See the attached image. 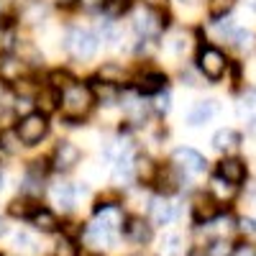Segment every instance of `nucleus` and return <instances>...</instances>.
<instances>
[{
    "mask_svg": "<svg viewBox=\"0 0 256 256\" xmlns=\"http://www.w3.org/2000/svg\"><path fill=\"white\" fill-rule=\"evenodd\" d=\"M92 102H95V95L92 90L88 88V84H72L70 90H64L62 95V110H64V118L67 120H74V118H82V116H88V110L92 108Z\"/></svg>",
    "mask_w": 256,
    "mask_h": 256,
    "instance_id": "f257e3e1",
    "label": "nucleus"
},
{
    "mask_svg": "<svg viewBox=\"0 0 256 256\" xmlns=\"http://www.w3.org/2000/svg\"><path fill=\"white\" fill-rule=\"evenodd\" d=\"M64 46H67L77 59H90L98 52V36L88 28H72L67 41H64Z\"/></svg>",
    "mask_w": 256,
    "mask_h": 256,
    "instance_id": "f03ea898",
    "label": "nucleus"
},
{
    "mask_svg": "<svg viewBox=\"0 0 256 256\" xmlns=\"http://www.w3.org/2000/svg\"><path fill=\"white\" fill-rule=\"evenodd\" d=\"M46 131H49V123H46V116H41V113L24 116L20 123H18V138L24 141L26 146L38 144L41 138L46 136Z\"/></svg>",
    "mask_w": 256,
    "mask_h": 256,
    "instance_id": "7ed1b4c3",
    "label": "nucleus"
},
{
    "mask_svg": "<svg viewBox=\"0 0 256 256\" xmlns=\"http://www.w3.org/2000/svg\"><path fill=\"white\" fill-rule=\"evenodd\" d=\"M226 56L218 52V49H212V46H202L200 49V54H198V67H200V72L208 77V80H220L223 77V72H226Z\"/></svg>",
    "mask_w": 256,
    "mask_h": 256,
    "instance_id": "20e7f679",
    "label": "nucleus"
},
{
    "mask_svg": "<svg viewBox=\"0 0 256 256\" xmlns=\"http://www.w3.org/2000/svg\"><path fill=\"white\" fill-rule=\"evenodd\" d=\"M172 162H174L177 169L190 172V174H200V172H205V166H208L205 156L200 152H195V148H190V146L174 148V152H172Z\"/></svg>",
    "mask_w": 256,
    "mask_h": 256,
    "instance_id": "39448f33",
    "label": "nucleus"
},
{
    "mask_svg": "<svg viewBox=\"0 0 256 256\" xmlns=\"http://www.w3.org/2000/svg\"><path fill=\"white\" fill-rule=\"evenodd\" d=\"M164 26H166V20H162V16L156 10H141L134 16V28L141 36H156Z\"/></svg>",
    "mask_w": 256,
    "mask_h": 256,
    "instance_id": "423d86ee",
    "label": "nucleus"
},
{
    "mask_svg": "<svg viewBox=\"0 0 256 256\" xmlns=\"http://www.w3.org/2000/svg\"><path fill=\"white\" fill-rule=\"evenodd\" d=\"M123 236L128 241H134V244H146V241H152V226H148L144 218H126L123 223Z\"/></svg>",
    "mask_w": 256,
    "mask_h": 256,
    "instance_id": "0eeeda50",
    "label": "nucleus"
},
{
    "mask_svg": "<svg viewBox=\"0 0 256 256\" xmlns=\"http://www.w3.org/2000/svg\"><path fill=\"white\" fill-rule=\"evenodd\" d=\"M77 162H80V148L70 141H59L56 148H54V166L62 169V172H67V169H72Z\"/></svg>",
    "mask_w": 256,
    "mask_h": 256,
    "instance_id": "6e6552de",
    "label": "nucleus"
},
{
    "mask_svg": "<svg viewBox=\"0 0 256 256\" xmlns=\"http://www.w3.org/2000/svg\"><path fill=\"white\" fill-rule=\"evenodd\" d=\"M218 200L212 195H200L195 200V205H192V218H195V223H210L212 218L218 216Z\"/></svg>",
    "mask_w": 256,
    "mask_h": 256,
    "instance_id": "1a4fd4ad",
    "label": "nucleus"
},
{
    "mask_svg": "<svg viewBox=\"0 0 256 256\" xmlns=\"http://www.w3.org/2000/svg\"><path fill=\"white\" fill-rule=\"evenodd\" d=\"M218 177H223V180L230 182V184H238V182L246 180V164H244L241 159H236V156L223 159V162L218 164Z\"/></svg>",
    "mask_w": 256,
    "mask_h": 256,
    "instance_id": "9d476101",
    "label": "nucleus"
},
{
    "mask_svg": "<svg viewBox=\"0 0 256 256\" xmlns=\"http://www.w3.org/2000/svg\"><path fill=\"white\" fill-rule=\"evenodd\" d=\"M216 113H218V102L216 100H200L195 108L190 110L187 123L190 126H205V123H210L212 118H216Z\"/></svg>",
    "mask_w": 256,
    "mask_h": 256,
    "instance_id": "9b49d317",
    "label": "nucleus"
},
{
    "mask_svg": "<svg viewBox=\"0 0 256 256\" xmlns=\"http://www.w3.org/2000/svg\"><path fill=\"white\" fill-rule=\"evenodd\" d=\"M74 195H77V190H74L72 184H67V182H59V184H54V190H52L54 205H56L59 210H64V212H70V210L74 208Z\"/></svg>",
    "mask_w": 256,
    "mask_h": 256,
    "instance_id": "f8f14e48",
    "label": "nucleus"
},
{
    "mask_svg": "<svg viewBox=\"0 0 256 256\" xmlns=\"http://www.w3.org/2000/svg\"><path fill=\"white\" fill-rule=\"evenodd\" d=\"M164 88H166V74H162V72H146L138 80L141 95H159V92H164Z\"/></svg>",
    "mask_w": 256,
    "mask_h": 256,
    "instance_id": "ddd939ff",
    "label": "nucleus"
},
{
    "mask_svg": "<svg viewBox=\"0 0 256 256\" xmlns=\"http://www.w3.org/2000/svg\"><path fill=\"white\" fill-rule=\"evenodd\" d=\"M241 144V134L233 131V128H220V131L212 134V146L218 152H228V148H236Z\"/></svg>",
    "mask_w": 256,
    "mask_h": 256,
    "instance_id": "4468645a",
    "label": "nucleus"
},
{
    "mask_svg": "<svg viewBox=\"0 0 256 256\" xmlns=\"http://www.w3.org/2000/svg\"><path fill=\"white\" fill-rule=\"evenodd\" d=\"M20 70H24V59H16L10 54L0 56V77H3L6 82H18Z\"/></svg>",
    "mask_w": 256,
    "mask_h": 256,
    "instance_id": "2eb2a0df",
    "label": "nucleus"
},
{
    "mask_svg": "<svg viewBox=\"0 0 256 256\" xmlns=\"http://www.w3.org/2000/svg\"><path fill=\"white\" fill-rule=\"evenodd\" d=\"M36 210H38V205H36L31 198H26V195H24V198H16V200L8 205V212H10V216H16V218H28V220L34 218Z\"/></svg>",
    "mask_w": 256,
    "mask_h": 256,
    "instance_id": "dca6fc26",
    "label": "nucleus"
},
{
    "mask_svg": "<svg viewBox=\"0 0 256 256\" xmlns=\"http://www.w3.org/2000/svg\"><path fill=\"white\" fill-rule=\"evenodd\" d=\"M152 216H154V223L156 226H169L174 220V205H169L166 200H154L152 202Z\"/></svg>",
    "mask_w": 256,
    "mask_h": 256,
    "instance_id": "f3484780",
    "label": "nucleus"
},
{
    "mask_svg": "<svg viewBox=\"0 0 256 256\" xmlns=\"http://www.w3.org/2000/svg\"><path fill=\"white\" fill-rule=\"evenodd\" d=\"M92 95L95 100H100L102 105H116L118 102V90H116V84L110 82H92Z\"/></svg>",
    "mask_w": 256,
    "mask_h": 256,
    "instance_id": "a211bd4d",
    "label": "nucleus"
},
{
    "mask_svg": "<svg viewBox=\"0 0 256 256\" xmlns=\"http://www.w3.org/2000/svg\"><path fill=\"white\" fill-rule=\"evenodd\" d=\"M238 116L256 123V90H254V88H248V90L241 95V100H238Z\"/></svg>",
    "mask_w": 256,
    "mask_h": 256,
    "instance_id": "6ab92c4d",
    "label": "nucleus"
},
{
    "mask_svg": "<svg viewBox=\"0 0 256 256\" xmlns=\"http://www.w3.org/2000/svg\"><path fill=\"white\" fill-rule=\"evenodd\" d=\"M31 223H34L38 230H44V233H49V230H54V228H56V218H54V212H52V210H46V208H38V210L34 212Z\"/></svg>",
    "mask_w": 256,
    "mask_h": 256,
    "instance_id": "aec40b11",
    "label": "nucleus"
},
{
    "mask_svg": "<svg viewBox=\"0 0 256 256\" xmlns=\"http://www.w3.org/2000/svg\"><path fill=\"white\" fill-rule=\"evenodd\" d=\"M134 172H136V177L152 182L156 177V166H154V162L148 159V156H136L134 159Z\"/></svg>",
    "mask_w": 256,
    "mask_h": 256,
    "instance_id": "412c9836",
    "label": "nucleus"
},
{
    "mask_svg": "<svg viewBox=\"0 0 256 256\" xmlns=\"http://www.w3.org/2000/svg\"><path fill=\"white\" fill-rule=\"evenodd\" d=\"M49 82H52L54 90H70L72 84H77V80H74L67 70H54V72L49 74Z\"/></svg>",
    "mask_w": 256,
    "mask_h": 256,
    "instance_id": "4be33fe9",
    "label": "nucleus"
},
{
    "mask_svg": "<svg viewBox=\"0 0 256 256\" xmlns=\"http://www.w3.org/2000/svg\"><path fill=\"white\" fill-rule=\"evenodd\" d=\"M56 102H59V95L56 90H41L38 92V108H41V116H46V113H54L56 110Z\"/></svg>",
    "mask_w": 256,
    "mask_h": 256,
    "instance_id": "5701e85b",
    "label": "nucleus"
},
{
    "mask_svg": "<svg viewBox=\"0 0 256 256\" xmlns=\"http://www.w3.org/2000/svg\"><path fill=\"white\" fill-rule=\"evenodd\" d=\"M100 38L105 41V46H116L120 41V31L113 26V20H102L100 24Z\"/></svg>",
    "mask_w": 256,
    "mask_h": 256,
    "instance_id": "b1692460",
    "label": "nucleus"
},
{
    "mask_svg": "<svg viewBox=\"0 0 256 256\" xmlns=\"http://www.w3.org/2000/svg\"><path fill=\"white\" fill-rule=\"evenodd\" d=\"M233 3L236 0H208V13H210V18H226V13L233 8Z\"/></svg>",
    "mask_w": 256,
    "mask_h": 256,
    "instance_id": "393cba45",
    "label": "nucleus"
},
{
    "mask_svg": "<svg viewBox=\"0 0 256 256\" xmlns=\"http://www.w3.org/2000/svg\"><path fill=\"white\" fill-rule=\"evenodd\" d=\"M120 77H123V70L118 67V64H105V67H100V80H102V82L116 84Z\"/></svg>",
    "mask_w": 256,
    "mask_h": 256,
    "instance_id": "a878e982",
    "label": "nucleus"
},
{
    "mask_svg": "<svg viewBox=\"0 0 256 256\" xmlns=\"http://www.w3.org/2000/svg\"><path fill=\"white\" fill-rule=\"evenodd\" d=\"M233 254V246L226 244V241H216V244H210L205 256H230Z\"/></svg>",
    "mask_w": 256,
    "mask_h": 256,
    "instance_id": "bb28decb",
    "label": "nucleus"
},
{
    "mask_svg": "<svg viewBox=\"0 0 256 256\" xmlns=\"http://www.w3.org/2000/svg\"><path fill=\"white\" fill-rule=\"evenodd\" d=\"M233 41H236V46H238V49H251V44H254V34L246 31V28H238L236 34H233Z\"/></svg>",
    "mask_w": 256,
    "mask_h": 256,
    "instance_id": "cd10ccee",
    "label": "nucleus"
},
{
    "mask_svg": "<svg viewBox=\"0 0 256 256\" xmlns=\"http://www.w3.org/2000/svg\"><path fill=\"white\" fill-rule=\"evenodd\" d=\"M169 108H172V105H169V92H166V90L159 92V95H154V110H156L159 116H166Z\"/></svg>",
    "mask_w": 256,
    "mask_h": 256,
    "instance_id": "c85d7f7f",
    "label": "nucleus"
},
{
    "mask_svg": "<svg viewBox=\"0 0 256 256\" xmlns=\"http://www.w3.org/2000/svg\"><path fill=\"white\" fill-rule=\"evenodd\" d=\"M105 8H108V16L110 18H116V16H120V13L128 10V3H126V0H108Z\"/></svg>",
    "mask_w": 256,
    "mask_h": 256,
    "instance_id": "c756f323",
    "label": "nucleus"
},
{
    "mask_svg": "<svg viewBox=\"0 0 256 256\" xmlns=\"http://www.w3.org/2000/svg\"><path fill=\"white\" fill-rule=\"evenodd\" d=\"M233 187H236V184L226 182L223 177H216V180H212V190H216L220 198H223V195H230V192H233Z\"/></svg>",
    "mask_w": 256,
    "mask_h": 256,
    "instance_id": "7c9ffc66",
    "label": "nucleus"
},
{
    "mask_svg": "<svg viewBox=\"0 0 256 256\" xmlns=\"http://www.w3.org/2000/svg\"><path fill=\"white\" fill-rule=\"evenodd\" d=\"M13 120H16V110H13V108H0V131L10 128Z\"/></svg>",
    "mask_w": 256,
    "mask_h": 256,
    "instance_id": "2f4dec72",
    "label": "nucleus"
},
{
    "mask_svg": "<svg viewBox=\"0 0 256 256\" xmlns=\"http://www.w3.org/2000/svg\"><path fill=\"white\" fill-rule=\"evenodd\" d=\"M166 254L169 256H180L182 254V238L180 236H169L166 238Z\"/></svg>",
    "mask_w": 256,
    "mask_h": 256,
    "instance_id": "473e14b6",
    "label": "nucleus"
},
{
    "mask_svg": "<svg viewBox=\"0 0 256 256\" xmlns=\"http://www.w3.org/2000/svg\"><path fill=\"white\" fill-rule=\"evenodd\" d=\"M105 3H108V0H80L82 10H88V13H98V10H102Z\"/></svg>",
    "mask_w": 256,
    "mask_h": 256,
    "instance_id": "72a5a7b5",
    "label": "nucleus"
},
{
    "mask_svg": "<svg viewBox=\"0 0 256 256\" xmlns=\"http://www.w3.org/2000/svg\"><path fill=\"white\" fill-rule=\"evenodd\" d=\"M56 256H77V248H74V244L72 241H59V246H56Z\"/></svg>",
    "mask_w": 256,
    "mask_h": 256,
    "instance_id": "f704fd0d",
    "label": "nucleus"
},
{
    "mask_svg": "<svg viewBox=\"0 0 256 256\" xmlns=\"http://www.w3.org/2000/svg\"><path fill=\"white\" fill-rule=\"evenodd\" d=\"M13 244H16V248H31V246H34L31 236H28V233H24V230L13 236Z\"/></svg>",
    "mask_w": 256,
    "mask_h": 256,
    "instance_id": "c9c22d12",
    "label": "nucleus"
},
{
    "mask_svg": "<svg viewBox=\"0 0 256 256\" xmlns=\"http://www.w3.org/2000/svg\"><path fill=\"white\" fill-rule=\"evenodd\" d=\"M172 49H174L177 54H184V52L190 49V38H187V36H182V34H180V36H174V44H172Z\"/></svg>",
    "mask_w": 256,
    "mask_h": 256,
    "instance_id": "e433bc0d",
    "label": "nucleus"
},
{
    "mask_svg": "<svg viewBox=\"0 0 256 256\" xmlns=\"http://www.w3.org/2000/svg\"><path fill=\"white\" fill-rule=\"evenodd\" d=\"M28 110H31V100H28V98H20L18 105H16V113H26V116H31Z\"/></svg>",
    "mask_w": 256,
    "mask_h": 256,
    "instance_id": "4c0bfd02",
    "label": "nucleus"
},
{
    "mask_svg": "<svg viewBox=\"0 0 256 256\" xmlns=\"http://www.w3.org/2000/svg\"><path fill=\"white\" fill-rule=\"evenodd\" d=\"M144 6L148 10H156V8H164L166 6V0H144Z\"/></svg>",
    "mask_w": 256,
    "mask_h": 256,
    "instance_id": "58836bf2",
    "label": "nucleus"
},
{
    "mask_svg": "<svg viewBox=\"0 0 256 256\" xmlns=\"http://www.w3.org/2000/svg\"><path fill=\"white\" fill-rule=\"evenodd\" d=\"M241 228H244L246 233H254V230H256V220H251V218H246V220H241Z\"/></svg>",
    "mask_w": 256,
    "mask_h": 256,
    "instance_id": "ea45409f",
    "label": "nucleus"
},
{
    "mask_svg": "<svg viewBox=\"0 0 256 256\" xmlns=\"http://www.w3.org/2000/svg\"><path fill=\"white\" fill-rule=\"evenodd\" d=\"M238 256H256V254H254V248H248V246H246V248H241V251H238Z\"/></svg>",
    "mask_w": 256,
    "mask_h": 256,
    "instance_id": "a19ab883",
    "label": "nucleus"
},
{
    "mask_svg": "<svg viewBox=\"0 0 256 256\" xmlns=\"http://www.w3.org/2000/svg\"><path fill=\"white\" fill-rule=\"evenodd\" d=\"M56 3H59V6H64V8H70V6H74V3H77V0H56Z\"/></svg>",
    "mask_w": 256,
    "mask_h": 256,
    "instance_id": "79ce46f5",
    "label": "nucleus"
},
{
    "mask_svg": "<svg viewBox=\"0 0 256 256\" xmlns=\"http://www.w3.org/2000/svg\"><path fill=\"white\" fill-rule=\"evenodd\" d=\"M190 256H205V251H192Z\"/></svg>",
    "mask_w": 256,
    "mask_h": 256,
    "instance_id": "37998d69",
    "label": "nucleus"
},
{
    "mask_svg": "<svg viewBox=\"0 0 256 256\" xmlns=\"http://www.w3.org/2000/svg\"><path fill=\"white\" fill-rule=\"evenodd\" d=\"M248 6H251V8L256 10V0H248Z\"/></svg>",
    "mask_w": 256,
    "mask_h": 256,
    "instance_id": "c03bdc74",
    "label": "nucleus"
},
{
    "mask_svg": "<svg viewBox=\"0 0 256 256\" xmlns=\"http://www.w3.org/2000/svg\"><path fill=\"white\" fill-rule=\"evenodd\" d=\"M3 233H6V226H3V223H0V236H3Z\"/></svg>",
    "mask_w": 256,
    "mask_h": 256,
    "instance_id": "a18cd8bd",
    "label": "nucleus"
},
{
    "mask_svg": "<svg viewBox=\"0 0 256 256\" xmlns=\"http://www.w3.org/2000/svg\"><path fill=\"white\" fill-rule=\"evenodd\" d=\"M0 187H3V174H0Z\"/></svg>",
    "mask_w": 256,
    "mask_h": 256,
    "instance_id": "49530a36",
    "label": "nucleus"
}]
</instances>
